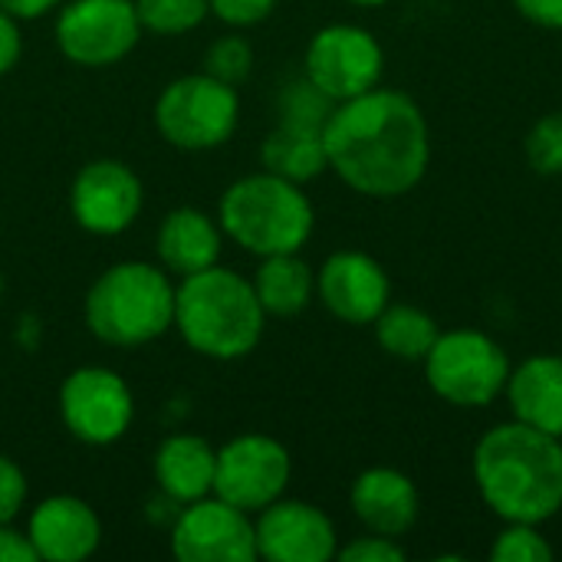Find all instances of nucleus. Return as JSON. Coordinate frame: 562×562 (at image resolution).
<instances>
[{"instance_id":"obj_27","label":"nucleus","mask_w":562,"mask_h":562,"mask_svg":"<svg viewBox=\"0 0 562 562\" xmlns=\"http://www.w3.org/2000/svg\"><path fill=\"white\" fill-rule=\"evenodd\" d=\"M527 165L543 175V178H560L562 175V109L547 112L543 119L533 122L524 142Z\"/></svg>"},{"instance_id":"obj_28","label":"nucleus","mask_w":562,"mask_h":562,"mask_svg":"<svg viewBox=\"0 0 562 562\" xmlns=\"http://www.w3.org/2000/svg\"><path fill=\"white\" fill-rule=\"evenodd\" d=\"M254 69V49L244 36L231 33V36H221L207 46L204 53V72L227 82V86H240Z\"/></svg>"},{"instance_id":"obj_36","label":"nucleus","mask_w":562,"mask_h":562,"mask_svg":"<svg viewBox=\"0 0 562 562\" xmlns=\"http://www.w3.org/2000/svg\"><path fill=\"white\" fill-rule=\"evenodd\" d=\"M346 3H352V7H382L389 0H346Z\"/></svg>"},{"instance_id":"obj_15","label":"nucleus","mask_w":562,"mask_h":562,"mask_svg":"<svg viewBox=\"0 0 562 562\" xmlns=\"http://www.w3.org/2000/svg\"><path fill=\"white\" fill-rule=\"evenodd\" d=\"M316 296L339 323L372 326L392 303V280L375 257L362 250H336L316 270Z\"/></svg>"},{"instance_id":"obj_31","label":"nucleus","mask_w":562,"mask_h":562,"mask_svg":"<svg viewBox=\"0 0 562 562\" xmlns=\"http://www.w3.org/2000/svg\"><path fill=\"white\" fill-rule=\"evenodd\" d=\"M26 504V474L16 461L0 454V524H13V517Z\"/></svg>"},{"instance_id":"obj_26","label":"nucleus","mask_w":562,"mask_h":562,"mask_svg":"<svg viewBox=\"0 0 562 562\" xmlns=\"http://www.w3.org/2000/svg\"><path fill=\"white\" fill-rule=\"evenodd\" d=\"M277 105H280V122H296V125H313V128H323L329 112L336 109V102L326 92H319L306 76L286 82Z\"/></svg>"},{"instance_id":"obj_13","label":"nucleus","mask_w":562,"mask_h":562,"mask_svg":"<svg viewBox=\"0 0 562 562\" xmlns=\"http://www.w3.org/2000/svg\"><path fill=\"white\" fill-rule=\"evenodd\" d=\"M142 181L138 175L115 161V158H99L79 168L69 188V214L72 221L95 237H115L135 224L142 214Z\"/></svg>"},{"instance_id":"obj_33","label":"nucleus","mask_w":562,"mask_h":562,"mask_svg":"<svg viewBox=\"0 0 562 562\" xmlns=\"http://www.w3.org/2000/svg\"><path fill=\"white\" fill-rule=\"evenodd\" d=\"M20 20L0 10V76H7L20 56H23V36H20Z\"/></svg>"},{"instance_id":"obj_24","label":"nucleus","mask_w":562,"mask_h":562,"mask_svg":"<svg viewBox=\"0 0 562 562\" xmlns=\"http://www.w3.org/2000/svg\"><path fill=\"white\" fill-rule=\"evenodd\" d=\"M138 10V23L142 30H151L158 36H181L198 30L207 13L211 3L207 0H135Z\"/></svg>"},{"instance_id":"obj_1","label":"nucleus","mask_w":562,"mask_h":562,"mask_svg":"<svg viewBox=\"0 0 562 562\" xmlns=\"http://www.w3.org/2000/svg\"><path fill=\"white\" fill-rule=\"evenodd\" d=\"M336 178L362 198L395 201L415 191L431 165V128L422 105L398 89H369L336 102L323 125Z\"/></svg>"},{"instance_id":"obj_29","label":"nucleus","mask_w":562,"mask_h":562,"mask_svg":"<svg viewBox=\"0 0 562 562\" xmlns=\"http://www.w3.org/2000/svg\"><path fill=\"white\" fill-rule=\"evenodd\" d=\"M336 560L339 562H402L405 560V547L392 537H382V533H369L366 537H356L349 540L346 547L336 550Z\"/></svg>"},{"instance_id":"obj_34","label":"nucleus","mask_w":562,"mask_h":562,"mask_svg":"<svg viewBox=\"0 0 562 562\" xmlns=\"http://www.w3.org/2000/svg\"><path fill=\"white\" fill-rule=\"evenodd\" d=\"M0 562H40L30 537L13 530L10 524H0Z\"/></svg>"},{"instance_id":"obj_6","label":"nucleus","mask_w":562,"mask_h":562,"mask_svg":"<svg viewBox=\"0 0 562 562\" xmlns=\"http://www.w3.org/2000/svg\"><path fill=\"white\" fill-rule=\"evenodd\" d=\"M428 389L454 408H487L494 405L510 379L507 349L481 329H448L435 339L425 356Z\"/></svg>"},{"instance_id":"obj_19","label":"nucleus","mask_w":562,"mask_h":562,"mask_svg":"<svg viewBox=\"0 0 562 562\" xmlns=\"http://www.w3.org/2000/svg\"><path fill=\"white\" fill-rule=\"evenodd\" d=\"M221 244H224L221 224L198 207L168 211L165 221L158 224V237H155L161 267L178 277L214 267L221 260Z\"/></svg>"},{"instance_id":"obj_37","label":"nucleus","mask_w":562,"mask_h":562,"mask_svg":"<svg viewBox=\"0 0 562 562\" xmlns=\"http://www.w3.org/2000/svg\"><path fill=\"white\" fill-rule=\"evenodd\" d=\"M0 293H3V277H0Z\"/></svg>"},{"instance_id":"obj_11","label":"nucleus","mask_w":562,"mask_h":562,"mask_svg":"<svg viewBox=\"0 0 562 562\" xmlns=\"http://www.w3.org/2000/svg\"><path fill=\"white\" fill-rule=\"evenodd\" d=\"M293 477L290 451L270 435H237L217 448L214 494L247 514H260L280 501Z\"/></svg>"},{"instance_id":"obj_32","label":"nucleus","mask_w":562,"mask_h":562,"mask_svg":"<svg viewBox=\"0 0 562 562\" xmlns=\"http://www.w3.org/2000/svg\"><path fill=\"white\" fill-rule=\"evenodd\" d=\"M514 7L540 30H562V0H514Z\"/></svg>"},{"instance_id":"obj_21","label":"nucleus","mask_w":562,"mask_h":562,"mask_svg":"<svg viewBox=\"0 0 562 562\" xmlns=\"http://www.w3.org/2000/svg\"><path fill=\"white\" fill-rule=\"evenodd\" d=\"M254 293L267 316H300L316 296V273L300 254H273L260 257L254 273Z\"/></svg>"},{"instance_id":"obj_3","label":"nucleus","mask_w":562,"mask_h":562,"mask_svg":"<svg viewBox=\"0 0 562 562\" xmlns=\"http://www.w3.org/2000/svg\"><path fill=\"white\" fill-rule=\"evenodd\" d=\"M267 313L254 283L227 267H207L181 277L175 286V329L204 359L234 362L263 339Z\"/></svg>"},{"instance_id":"obj_10","label":"nucleus","mask_w":562,"mask_h":562,"mask_svg":"<svg viewBox=\"0 0 562 562\" xmlns=\"http://www.w3.org/2000/svg\"><path fill=\"white\" fill-rule=\"evenodd\" d=\"M59 415L76 441L92 448L115 445L135 418L132 389L105 366L72 369L59 385Z\"/></svg>"},{"instance_id":"obj_14","label":"nucleus","mask_w":562,"mask_h":562,"mask_svg":"<svg viewBox=\"0 0 562 562\" xmlns=\"http://www.w3.org/2000/svg\"><path fill=\"white\" fill-rule=\"evenodd\" d=\"M257 560L329 562L336 560L339 533L326 510L306 501H273L254 520Z\"/></svg>"},{"instance_id":"obj_30","label":"nucleus","mask_w":562,"mask_h":562,"mask_svg":"<svg viewBox=\"0 0 562 562\" xmlns=\"http://www.w3.org/2000/svg\"><path fill=\"white\" fill-rule=\"evenodd\" d=\"M211 3V13L227 23V26H257L263 23L280 0H207Z\"/></svg>"},{"instance_id":"obj_2","label":"nucleus","mask_w":562,"mask_h":562,"mask_svg":"<svg viewBox=\"0 0 562 562\" xmlns=\"http://www.w3.org/2000/svg\"><path fill=\"white\" fill-rule=\"evenodd\" d=\"M481 501L504 524H547L562 510V438L517 418L484 431L471 454Z\"/></svg>"},{"instance_id":"obj_5","label":"nucleus","mask_w":562,"mask_h":562,"mask_svg":"<svg viewBox=\"0 0 562 562\" xmlns=\"http://www.w3.org/2000/svg\"><path fill=\"white\" fill-rule=\"evenodd\" d=\"M82 313L99 342L138 349L161 339L175 326V286L161 267L122 260L95 277Z\"/></svg>"},{"instance_id":"obj_12","label":"nucleus","mask_w":562,"mask_h":562,"mask_svg":"<svg viewBox=\"0 0 562 562\" xmlns=\"http://www.w3.org/2000/svg\"><path fill=\"white\" fill-rule=\"evenodd\" d=\"M171 557L178 562H254V520L217 494L184 504L171 524Z\"/></svg>"},{"instance_id":"obj_16","label":"nucleus","mask_w":562,"mask_h":562,"mask_svg":"<svg viewBox=\"0 0 562 562\" xmlns=\"http://www.w3.org/2000/svg\"><path fill=\"white\" fill-rule=\"evenodd\" d=\"M26 537L40 562H82L102 543V520L86 501L56 494L33 507Z\"/></svg>"},{"instance_id":"obj_20","label":"nucleus","mask_w":562,"mask_h":562,"mask_svg":"<svg viewBox=\"0 0 562 562\" xmlns=\"http://www.w3.org/2000/svg\"><path fill=\"white\" fill-rule=\"evenodd\" d=\"M214 468H217V448L201 435L165 438L151 461L158 491L175 497L178 504H194L214 494Z\"/></svg>"},{"instance_id":"obj_35","label":"nucleus","mask_w":562,"mask_h":562,"mask_svg":"<svg viewBox=\"0 0 562 562\" xmlns=\"http://www.w3.org/2000/svg\"><path fill=\"white\" fill-rule=\"evenodd\" d=\"M59 0H0V10L16 20H40L46 16Z\"/></svg>"},{"instance_id":"obj_4","label":"nucleus","mask_w":562,"mask_h":562,"mask_svg":"<svg viewBox=\"0 0 562 562\" xmlns=\"http://www.w3.org/2000/svg\"><path fill=\"white\" fill-rule=\"evenodd\" d=\"M217 224L224 237L254 257L300 254L313 237L316 211L303 184L257 171L221 194Z\"/></svg>"},{"instance_id":"obj_17","label":"nucleus","mask_w":562,"mask_h":562,"mask_svg":"<svg viewBox=\"0 0 562 562\" xmlns=\"http://www.w3.org/2000/svg\"><path fill=\"white\" fill-rule=\"evenodd\" d=\"M349 507L369 533L402 540L422 517V494L398 468H369L349 487Z\"/></svg>"},{"instance_id":"obj_9","label":"nucleus","mask_w":562,"mask_h":562,"mask_svg":"<svg viewBox=\"0 0 562 562\" xmlns=\"http://www.w3.org/2000/svg\"><path fill=\"white\" fill-rule=\"evenodd\" d=\"M142 36L135 0H69L56 16L59 53L86 69L122 63Z\"/></svg>"},{"instance_id":"obj_25","label":"nucleus","mask_w":562,"mask_h":562,"mask_svg":"<svg viewBox=\"0 0 562 562\" xmlns=\"http://www.w3.org/2000/svg\"><path fill=\"white\" fill-rule=\"evenodd\" d=\"M557 550L543 537L540 524H504L491 547L494 562H553Z\"/></svg>"},{"instance_id":"obj_18","label":"nucleus","mask_w":562,"mask_h":562,"mask_svg":"<svg viewBox=\"0 0 562 562\" xmlns=\"http://www.w3.org/2000/svg\"><path fill=\"white\" fill-rule=\"evenodd\" d=\"M504 398L517 422L562 438V356L540 352L514 366Z\"/></svg>"},{"instance_id":"obj_8","label":"nucleus","mask_w":562,"mask_h":562,"mask_svg":"<svg viewBox=\"0 0 562 562\" xmlns=\"http://www.w3.org/2000/svg\"><path fill=\"white\" fill-rule=\"evenodd\" d=\"M385 49L359 23H329L313 33L303 53V76L333 102L356 99L382 82Z\"/></svg>"},{"instance_id":"obj_23","label":"nucleus","mask_w":562,"mask_h":562,"mask_svg":"<svg viewBox=\"0 0 562 562\" xmlns=\"http://www.w3.org/2000/svg\"><path fill=\"white\" fill-rule=\"evenodd\" d=\"M372 329H375V342L382 346V352L398 362H425L435 339L441 336L438 319L428 310L412 306V303H389L372 323Z\"/></svg>"},{"instance_id":"obj_22","label":"nucleus","mask_w":562,"mask_h":562,"mask_svg":"<svg viewBox=\"0 0 562 562\" xmlns=\"http://www.w3.org/2000/svg\"><path fill=\"white\" fill-rule=\"evenodd\" d=\"M260 161H263V171L280 175V178L296 181V184H306V181L319 178L329 168L323 128L296 125V122H280L263 138Z\"/></svg>"},{"instance_id":"obj_7","label":"nucleus","mask_w":562,"mask_h":562,"mask_svg":"<svg viewBox=\"0 0 562 562\" xmlns=\"http://www.w3.org/2000/svg\"><path fill=\"white\" fill-rule=\"evenodd\" d=\"M237 89L207 72L171 79L155 102L158 135L181 151H207L224 145L237 132Z\"/></svg>"}]
</instances>
